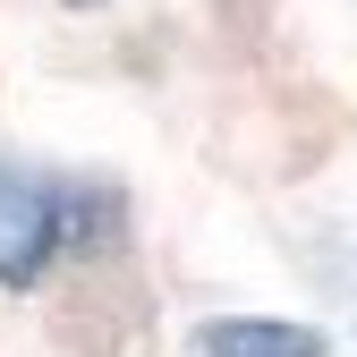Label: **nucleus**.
<instances>
[{"mask_svg":"<svg viewBox=\"0 0 357 357\" xmlns=\"http://www.w3.org/2000/svg\"><path fill=\"white\" fill-rule=\"evenodd\" d=\"M102 230H119L111 188H68L26 162H0V289H34L68 247H102Z\"/></svg>","mask_w":357,"mask_h":357,"instance_id":"nucleus-1","label":"nucleus"},{"mask_svg":"<svg viewBox=\"0 0 357 357\" xmlns=\"http://www.w3.org/2000/svg\"><path fill=\"white\" fill-rule=\"evenodd\" d=\"M188 357H332V332L298 315H204Z\"/></svg>","mask_w":357,"mask_h":357,"instance_id":"nucleus-2","label":"nucleus"},{"mask_svg":"<svg viewBox=\"0 0 357 357\" xmlns=\"http://www.w3.org/2000/svg\"><path fill=\"white\" fill-rule=\"evenodd\" d=\"M68 9H94V0H68Z\"/></svg>","mask_w":357,"mask_h":357,"instance_id":"nucleus-3","label":"nucleus"}]
</instances>
